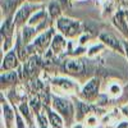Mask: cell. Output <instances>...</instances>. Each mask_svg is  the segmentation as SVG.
<instances>
[{
    "mask_svg": "<svg viewBox=\"0 0 128 128\" xmlns=\"http://www.w3.org/2000/svg\"><path fill=\"white\" fill-rule=\"evenodd\" d=\"M77 27H78V24L72 22L70 19H60L59 20V28L67 35H73L76 32Z\"/></svg>",
    "mask_w": 128,
    "mask_h": 128,
    "instance_id": "cell-2",
    "label": "cell"
},
{
    "mask_svg": "<svg viewBox=\"0 0 128 128\" xmlns=\"http://www.w3.org/2000/svg\"><path fill=\"white\" fill-rule=\"evenodd\" d=\"M112 91H113V94H116L115 91H118V92H119V87H116V86H114V87H112Z\"/></svg>",
    "mask_w": 128,
    "mask_h": 128,
    "instance_id": "cell-18",
    "label": "cell"
},
{
    "mask_svg": "<svg viewBox=\"0 0 128 128\" xmlns=\"http://www.w3.org/2000/svg\"><path fill=\"white\" fill-rule=\"evenodd\" d=\"M66 72L70 73V74H76V73H81L83 70V64L81 60H68L64 66Z\"/></svg>",
    "mask_w": 128,
    "mask_h": 128,
    "instance_id": "cell-3",
    "label": "cell"
},
{
    "mask_svg": "<svg viewBox=\"0 0 128 128\" xmlns=\"http://www.w3.org/2000/svg\"><path fill=\"white\" fill-rule=\"evenodd\" d=\"M98 87H99V82L96 81V80H94V81H91V82H88L86 84V87L83 88V94L86 95V96H92V95L96 94Z\"/></svg>",
    "mask_w": 128,
    "mask_h": 128,
    "instance_id": "cell-4",
    "label": "cell"
},
{
    "mask_svg": "<svg viewBox=\"0 0 128 128\" xmlns=\"http://www.w3.org/2000/svg\"><path fill=\"white\" fill-rule=\"evenodd\" d=\"M17 126H18V128H24V126H23V122H22V119L19 118V116H17Z\"/></svg>",
    "mask_w": 128,
    "mask_h": 128,
    "instance_id": "cell-16",
    "label": "cell"
},
{
    "mask_svg": "<svg viewBox=\"0 0 128 128\" xmlns=\"http://www.w3.org/2000/svg\"><path fill=\"white\" fill-rule=\"evenodd\" d=\"M48 114H49V118H50V123L56 127V128H60L62 127V119H60V116L56 115L54 112H51V110H48Z\"/></svg>",
    "mask_w": 128,
    "mask_h": 128,
    "instance_id": "cell-9",
    "label": "cell"
},
{
    "mask_svg": "<svg viewBox=\"0 0 128 128\" xmlns=\"http://www.w3.org/2000/svg\"><path fill=\"white\" fill-rule=\"evenodd\" d=\"M54 106L59 113H62L64 116H66V118H69V116L72 115V106L67 100L55 98L54 99Z\"/></svg>",
    "mask_w": 128,
    "mask_h": 128,
    "instance_id": "cell-1",
    "label": "cell"
},
{
    "mask_svg": "<svg viewBox=\"0 0 128 128\" xmlns=\"http://www.w3.org/2000/svg\"><path fill=\"white\" fill-rule=\"evenodd\" d=\"M32 106L35 108V110L38 109V100H37V99H34V100H32Z\"/></svg>",
    "mask_w": 128,
    "mask_h": 128,
    "instance_id": "cell-17",
    "label": "cell"
},
{
    "mask_svg": "<svg viewBox=\"0 0 128 128\" xmlns=\"http://www.w3.org/2000/svg\"><path fill=\"white\" fill-rule=\"evenodd\" d=\"M18 3V0H5V2L3 3V8L4 10H6V12H9L10 9H13Z\"/></svg>",
    "mask_w": 128,
    "mask_h": 128,
    "instance_id": "cell-11",
    "label": "cell"
},
{
    "mask_svg": "<svg viewBox=\"0 0 128 128\" xmlns=\"http://www.w3.org/2000/svg\"><path fill=\"white\" fill-rule=\"evenodd\" d=\"M126 50H127V55H128V45H126Z\"/></svg>",
    "mask_w": 128,
    "mask_h": 128,
    "instance_id": "cell-19",
    "label": "cell"
},
{
    "mask_svg": "<svg viewBox=\"0 0 128 128\" xmlns=\"http://www.w3.org/2000/svg\"><path fill=\"white\" fill-rule=\"evenodd\" d=\"M101 40L104 41V42H106L108 45H110L112 48H114V49H118V50H120V45H119V42L116 41L112 35H106V34H102L101 36Z\"/></svg>",
    "mask_w": 128,
    "mask_h": 128,
    "instance_id": "cell-5",
    "label": "cell"
},
{
    "mask_svg": "<svg viewBox=\"0 0 128 128\" xmlns=\"http://www.w3.org/2000/svg\"><path fill=\"white\" fill-rule=\"evenodd\" d=\"M16 64H17L16 55H14V52H13V51H10L9 54L5 56V59H4V64H3V67H4L5 69H10V68L16 67Z\"/></svg>",
    "mask_w": 128,
    "mask_h": 128,
    "instance_id": "cell-6",
    "label": "cell"
},
{
    "mask_svg": "<svg viewBox=\"0 0 128 128\" xmlns=\"http://www.w3.org/2000/svg\"><path fill=\"white\" fill-rule=\"evenodd\" d=\"M50 10H51V16H56L59 13V5L55 4V3H52L50 5Z\"/></svg>",
    "mask_w": 128,
    "mask_h": 128,
    "instance_id": "cell-13",
    "label": "cell"
},
{
    "mask_svg": "<svg viewBox=\"0 0 128 128\" xmlns=\"http://www.w3.org/2000/svg\"><path fill=\"white\" fill-rule=\"evenodd\" d=\"M32 128H34V127H32Z\"/></svg>",
    "mask_w": 128,
    "mask_h": 128,
    "instance_id": "cell-21",
    "label": "cell"
},
{
    "mask_svg": "<svg viewBox=\"0 0 128 128\" xmlns=\"http://www.w3.org/2000/svg\"><path fill=\"white\" fill-rule=\"evenodd\" d=\"M4 115H5V123L8 128H12V122L14 118V114L12 113V110L9 109L8 105H4Z\"/></svg>",
    "mask_w": 128,
    "mask_h": 128,
    "instance_id": "cell-8",
    "label": "cell"
},
{
    "mask_svg": "<svg viewBox=\"0 0 128 128\" xmlns=\"http://www.w3.org/2000/svg\"><path fill=\"white\" fill-rule=\"evenodd\" d=\"M28 13H30V10H28V8H22L19 10V12L17 13V16H16V20L18 23H20V22H23V20L26 19V17L28 16Z\"/></svg>",
    "mask_w": 128,
    "mask_h": 128,
    "instance_id": "cell-10",
    "label": "cell"
},
{
    "mask_svg": "<svg viewBox=\"0 0 128 128\" xmlns=\"http://www.w3.org/2000/svg\"><path fill=\"white\" fill-rule=\"evenodd\" d=\"M62 44V37H59V36H56L55 37V41H54V48L58 50L59 49V45Z\"/></svg>",
    "mask_w": 128,
    "mask_h": 128,
    "instance_id": "cell-14",
    "label": "cell"
},
{
    "mask_svg": "<svg viewBox=\"0 0 128 128\" xmlns=\"http://www.w3.org/2000/svg\"><path fill=\"white\" fill-rule=\"evenodd\" d=\"M74 128H82L81 126H76V127H74Z\"/></svg>",
    "mask_w": 128,
    "mask_h": 128,
    "instance_id": "cell-20",
    "label": "cell"
},
{
    "mask_svg": "<svg viewBox=\"0 0 128 128\" xmlns=\"http://www.w3.org/2000/svg\"><path fill=\"white\" fill-rule=\"evenodd\" d=\"M115 24L118 26V28H120L124 34H128V30H127V26H126V20L123 18V13H118L115 17Z\"/></svg>",
    "mask_w": 128,
    "mask_h": 128,
    "instance_id": "cell-7",
    "label": "cell"
},
{
    "mask_svg": "<svg viewBox=\"0 0 128 128\" xmlns=\"http://www.w3.org/2000/svg\"><path fill=\"white\" fill-rule=\"evenodd\" d=\"M20 110H22L23 115H26L27 118H28V116H30V114H28V109H27V106H26V104H23V105H20Z\"/></svg>",
    "mask_w": 128,
    "mask_h": 128,
    "instance_id": "cell-15",
    "label": "cell"
},
{
    "mask_svg": "<svg viewBox=\"0 0 128 128\" xmlns=\"http://www.w3.org/2000/svg\"><path fill=\"white\" fill-rule=\"evenodd\" d=\"M16 78H17V76H16V73H14V72H12V73H6V74H4V76L2 77V80L5 81V82H14Z\"/></svg>",
    "mask_w": 128,
    "mask_h": 128,
    "instance_id": "cell-12",
    "label": "cell"
}]
</instances>
